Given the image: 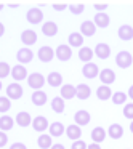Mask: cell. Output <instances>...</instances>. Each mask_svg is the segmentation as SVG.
<instances>
[{
	"label": "cell",
	"instance_id": "6da1fadb",
	"mask_svg": "<svg viewBox=\"0 0 133 149\" xmlns=\"http://www.w3.org/2000/svg\"><path fill=\"white\" fill-rule=\"evenodd\" d=\"M116 64H117V68H120V69H128L130 66L133 64L132 53L127 52V50L119 52V53H117V56H116Z\"/></svg>",
	"mask_w": 133,
	"mask_h": 149
},
{
	"label": "cell",
	"instance_id": "7a4b0ae2",
	"mask_svg": "<svg viewBox=\"0 0 133 149\" xmlns=\"http://www.w3.org/2000/svg\"><path fill=\"white\" fill-rule=\"evenodd\" d=\"M45 82H47V79L43 77L40 72H32V74H29V77H27V85H29L34 91L40 90V88L45 85Z\"/></svg>",
	"mask_w": 133,
	"mask_h": 149
},
{
	"label": "cell",
	"instance_id": "3957f363",
	"mask_svg": "<svg viewBox=\"0 0 133 149\" xmlns=\"http://www.w3.org/2000/svg\"><path fill=\"white\" fill-rule=\"evenodd\" d=\"M26 19H27V23H29V24H40V23H42V19H43V11L40 10L39 7L29 8L27 13H26Z\"/></svg>",
	"mask_w": 133,
	"mask_h": 149
},
{
	"label": "cell",
	"instance_id": "277c9868",
	"mask_svg": "<svg viewBox=\"0 0 133 149\" xmlns=\"http://www.w3.org/2000/svg\"><path fill=\"white\" fill-rule=\"evenodd\" d=\"M11 77H13L15 82H23V80H27L29 74H27V69L24 68L23 64H16L11 68Z\"/></svg>",
	"mask_w": 133,
	"mask_h": 149
},
{
	"label": "cell",
	"instance_id": "5b68a950",
	"mask_svg": "<svg viewBox=\"0 0 133 149\" xmlns=\"http://www.w3.org/2000/svg\"><path fill=\"white\" fill-rule=\"evenodd\" d=\"M71 56H72V48L69 45H58V48L55 50V58H58L63 63L69 61Z\"/></svg>",
	"mask_w": 133,
	"mask_h": 149
},
{
	"label": "cell",
	"instance_id": "8992f818",
	"mask_svg": "<svg viewBox=\"0 0 133 149\" xmlns=\"http://www.w3.org/2000/svg\"><path fill=\"white\" fill-rule=\"evenodd\" d=\"M37 58H39L42 63H50L53 58H55V50H53L52 47H48V45L40 47L39 52H37Z\"/></svg>",
	"mask_w": 133,
	"mask_h": 149
},
{
	"label": "cell",
	"instance_id": "52a82bcc",
	"mask_svg": "<svg viewBox=\"0 0 133 149\" xmlns=\"http://www.w3.org/2000/svg\"><path fill=\"white\" fill-rule=\"evenodd\" d=\"M100 68H98L95 63H87V64H84V68H82V74H84L85 79H88V80H91V79L98 77L100 75Z\"/></svg>",
	"mask_w": 133,
	"mask_h": 149
},
{
	"label": "cell",
	"instance_id": "ba28073f",
	"mask_svg": "<svg viewBox=\"0 0 133 149\" xmlns=\"http://www.w3.org/2000/svg\"><path fill=\"white\" fill-rule=\"evenodd\" d=\"M90 120H91V116H90V112L85 111V109H79L77 112L74 114V122H75V125H79V127L88 125Z\"/></svg>",
	"mask_w": 133,
	"mask_h": 149
},
{
	"label": "cell",
	"instance_id": "9c48e42d",
	"mask_svg": "<svg viewBox=\"0 0 133 149\" xmlns=\"http://www.w3.org/2000/svg\"><path fill=\"white\" fill-rule=\"evenodd\" d=\"M34 58V53L31 52V48H27V47H24V48H19L16 53V59L19 64H27V63H31Z\"/></svg>",
	"mask_w": 133,
	"mask_h": 149
},
{
	"label": "cell",
	"instance_id": "30bf717a",
	"mask_svg": "<svg viewBox=\"0 0 133 149\" xmlns=\"http://www.w3.org/2000/svg\"><path fill=\"white\" fill-rule=\"evenodd\" d=\"M98 77H100L101 84L109 87L111 84H114V82H116V72H114L112 69L106 68V69H101V72H100V75H98Z\"/></svg>",
	"mask_w": 133,
	"mask_h": 149
},
{
	"label": "cell",
	"instance_id": "8fae6325",
	"mask_svg": "<svg viewBox=\"0 0 133 149\" xmlns=\"http://www.w3.org/2000/svg\"><path fill=\"white\" fill-rule=\"evenodd\" d=\"M23 93H24V90H23V87H21L19 84H10L7 87V96L10 98V100H19L21 96H23Z\"/></svg>",
	"mask_w": 133,
	"mask_h": 149
},
{
	"label": "cell",
	"instance_id": "7c38bea8",
	"mask_svg": "<svg viewBox=\"0 0 133 149\" xmlns=\"http://www.w3.org/2000/svg\"><path fill=\"white\" fill-rule=\"evenodd\" d=\"M21 42H23V45H26L27 48H29L31 45H34V43L37 42V32L32 29L23 31V34H21Z\"/></svg>",
	"mask_w": 133,
	"mask_h": 149
},
{
	"label": "cell",
	"instance_id": "4fadbf2b",
	"mask_svg": "<svg viewBox=\"0 0 133 149\" xmlns=\"http://www.w3.org/2000/svg\"><path fill=\"white\" fill-rule=\"evenodd\" d=\"M32 128L36 130V132H39V133H43L47 128H50V123H48V120H47V117H43V116L34 117V120H32Z\"/></svg>",
	"mask_w": 133,
	"mask_h": 149
},
{
	"label": "cell",
	"instance_id": "5bb4252c",
	"mask_svg": "<svg viewBox=\"0 0 133 149\" xmlns=\"http://www.w3.org/2000/svg\"><path fill=\"white\" fill-rule=\"evenodd\" d=\"M66 136L71 141H79L82 138V128L75 123H71L69 127H66Z\"/></svg>",
	"mask_w": 133,
	"mask_h": 149
},
{
	"label": "cell",
	"instance_id": "9a60e30c",
	"mask_svg": "<svg viewBox=\"0 0 133 149\" xmlns=\"http://www.w3.org/2000/svg\"><path fill=\"white\" fill-rule=\"evenodd\" d=\"M117 36H119V39L123 40V42H130V40L133 39V27L130 26V24H123V26L119 27Z\"/></svg>",
	"mask_w": 133,
	"mask_h": 149
},
{
	"label": "cell",
	"instance_id": "2e32d148",
	"mask_svg": "<svg viewBox=\"0 0 133 149\" xmlns=\"http://www.w3.org/2000/svg\"><path fill=\"white\" fill-rule=\"evenodd\" d=\"M93 23H95V26L100 27V29H106L111 24V18L107 13H96L93 18Z\"/></svg>",
	"mask_w": 133,
	"mask_h": 149
},
{
	"label": "cell",
	"instance_id": "e0dca14e",
	"mask_svg": "<svg viewBox=\"0 0 133 149\" xmlns=\"http://www.w3.org/2000/svg\"><path fill=\"white\" fill-rule=\"evenodd\" d=\"M15 122H16L19 127L26 128V127L32 125V117H31L29 112H24V111H21V112L16 114V117H15Z\"/></svg>",
	"mask_w": 133,
	"mask_h": 149
},
{
	"label": "cell",
	"instance_id": "ac0fdd59",
	"mask_svg": "<svg viewBox=\"0 0 133 149\" xmlns=\"http://www.w3.org/2000/svg\"><path fill=\"white\" fill-rule=\"evenodd\" d=\"M95 55H96V58L100 59H107L111 56V47L107 45V43H98L96 47H95Z\"/></svg>",
	"mask_w": 133,
	"mask_h": 149
},
{
	"label": "cell",
	"instance_id": "d6986e66",
	"mask_svg": "<svg viewBox=\"0 0 133 149\" xmlns=\"http://www.w3.org/2000/svg\"><path fill=\"white\" fill-rule=\"evenodd\" d=\"M47 84L53 88H58V87H63V75L56 71H52L48 75H47Z\"/></svg>",
	"mask_w": 133,
	"mask_h": 149
},
{
	"label": "cell",
	"instance_id": "ffe728a7",
	"mask_svg": "<svg viewBox=\"0 0 133 149\" xmlns=\"http://www.w3.org/2000/svg\"><path fill=\"white\" fill-rule=\"evenodd\" d=\"M42 32L45 37H55L58 34V24L55 21H47L42 24Z\"/></svg>",
	"mask_w": 133,
	"mask_h": 149
},
{
	"label": "cell",
	"instance_id": "44dd1931",
	"mask_svg": "<svg viewBox=\"0 0 133 149\" xmlns=\"http://www.w3.org/2000/svg\"><path fill=\"white\" fill-rule=\"evenodd\" d=\"M47 100H48V96H47V93L45 91H42V90H37V91H34L32 93V96H31V101H32V104L34 106H45L47 104Z\"/></svg>",
	"mask_w": 133,
	"mask_h": 149
},
{
	"label": "cell",
	"instance_id": "7402d4cb",
	"mask_svg": "<svg viewBox=\"0 0 133 149\" xmlns=\"http://www.w3.org/2000/svg\"><path fill=\"white\" fill-rule=\"evenodd\" d=\"M95 32H96V26L93 21H84L80 24V34L84 37H93Z\"/></svg>",
	"mask_w": 133,
	"mask_h": 149
},
{
	"label": "cell",
	"instance_id": "603a6c76",
	"mask_svg": "<svg viewBox=\"0 0 133 149\" xmlns=\"http://www.w3.org/2000/svg\"><path fill=\"white\" fill-rule=\"evenodd\" d=\"M61 98H63V100H72V98H77V90H75L74 85L63 84V87H61Z\"/></svg>",
	"mask_w": 133,
	"mask_h": 149
},
{
	"label": "cell",
	"instance_id": "cb8c5ba5",
	"mask_svg": "<svg viewBox=\"0 0 133 149\" xmlns=\"http://www.w3.org/2000/svg\"><path fill=\"white\" fill-rule=\"evenodd\" d=\"M112 90H111V87H107V85H100V87L96 88V98L100 101H107L112 98Z\"/></svg>",
	"mask_w": 133,
	"mask_h": 149
},
{
	"label": "cell",
	"instance_id": "d4e9b609",
	"mask_svg": "<svg viewBox=\"0 0 133 149\" xmlns=\"http://www.w3.org/2000/svg\"><path fill=\"white\" fill-rule=\"evenodd\" d=\"M91 139H93V143H98V144H101V143L106 139L107 136V132L103 128V127H95L93 130H91Z\"/></svg>",
	"mask_w": 133,
	"mask_h": 149
},
{
	"label": "cell",
	"instance_id": "484cf974",
	"mask_svg": "<svg viewBox=\"0 0 133 149\" xmlns=\"http://www.w3.org/2000/svg\"><path fill=\"white\" fill-rule=\"evenodd\" d=\"M75 90H77V98L82 101L88 100V98L91 96V88L88 84H79L77 87H75Z\"/></svg>",
	"mask_w": 133,
	"mask_h": 149
},
{
	"label": "cell",
	"instance_id": "4316f807",
	"mask_svg": "<svg viewBox=\"0 0 133 149\" xmlns=\"http://www.w3.org/2000/svg\"><path fill=\"white\" fill-rule=\"evenodd\" d=\"M68 42H69L71 48H74V47L75 48H82V45H84V36L80 32H72V34H69Z\"/></svg>",
	"mask_w": 133,
	"mask_h": 149
},
{
	"label": "cell",
	"instance_id": "83f0119b",
	"mask_svg": "<svg viewBox=\"0 0 133 149\" xmlns=\"http://www.w3.org/2000/svg\"><path fill=\"white\" fill-rule=\"evenodd\" d=\"M107 135L112 139H120L123 136V127L120 123H111L107 128Z\"/></svg>",
	"mask_w": 133,
	"mask_h": 149
},
{
	"label": "cell",
	"instance_id": "f1b7e54d",
	"mask_svg": "<svg viewBox=\"0 0 133 149\" xmlns=\"http://www.w3.org/2000/svg\"><path fill=\"white\" fill-rule=\"evenodd\" d=\"M93 55L95 52L90 48V47H82V48H79V59H80L82 63H91V59H93Z\"/></svg>",
	"mask_w": 133,
	"mask_h": 149
},
{
	"label": "cell",
	"instance_id": "f546056e",
	"mask_svg": "<svg viewBox=\"0 0 133 149\" xmlns=\"http://www.w3.org/2000/svg\"><path fill=\"white\" fill-rule=\"evenodd\" d=\"M15 119H11L10 116L3 114V116H0V132H10L11 128L15 127Z\"/></svg>",
	"mask_w": 133,
	"mask_h": 149
},
{
	"label": "cell",
	"instance_id": "4dcf8cb0",
	"mask_svg": "<svg viewBox=\"0 0 133 149\" xmlns=\"http://www.w3.org/2000/svg\"><path fill=\"white\" fill-rule=\"evenodd\" d=\"M48 132L52 136H63V135H66V127L63 125V122H53V123H50Z\"/></svg>",
	"mask_w": 133,
	"mask_h": 149
},
{
	"label": "cell",
	"instance_id": "1f68e13d",
	"mask_svg": "<svg viewBox=\"0 0 133 149\" xmlns=\"http://www.w3.org/2000/svg\"><path fill=\"white\" fill-rule=\"evenodd\" d=\"M52 109L55 111L56 114H63V112H64V109H66L64 100H63L61 96H55L52 100Z\"/></svg>",
	"mask_w": 133,
	"mask_h": 149
},
{
	"label": "cell",
	"instance_id": "d6a6232c",
	"mask_svg": "<svg viewBox=\"0 0 133 149\" xmlns=\"http://www.w3.org/2000/svg\"><path fill=\"white\" fill-rule=\"evenodd\" d=\"M111 100H112V103L116 104V106H125L127 100H128V95L123 93V91H114Z\"/></svg>",
	"mask_w": 133,
	"mask_h": 149
},
{
	"label": "cell",
	"instance_id": "836d02e7",
	"mask_svg": "<svg viewBox=\"0 0 133 149\" xmlns=\"http://www.w3.org/2000/svg\"><path fill=\"white\" fill-rule=\"evenodd\" d=\"M37 144H39L40 149H50L53 146L52 135H39V138H37Z\"/></svg>",
	"mask_w": 133,
	"mask_h": 149
},
{
	"label": "cell",
	"instance_id": "e575fe53",
	"mask_svg": "<svg viewBox=\"0 0 133 149\" xmlns=\"http://www.w3.org/2000/svg\"><path fill=\"white\" fill-rule=\"evenodd\" d=\"M10 109H11V100L8 96H0V114L3 116Z\"/></svg>",
	"mask_w": 133,
	"mask_h": 149
},
{
	"label": "cell",
	"instance_id": "d590c367",
	"mask_svg": "<svg viewBox=\"0 0 133 149\" xmlns=\"http://www.w3.org/2000/svg\"><path fill=\"white\" fill-rule=\"evenodd\" d=\"M8 74H11V66L5 61H0V80L8 77Z\"/></svg>",
	"mask_w": 133,
	"mask_h": 149
},
{
	"label": "cell",
	"instance_id": "8d00e7d4",
	"mask_svg": "<svg viewBox=\"0 0 133 149\" xmlns=\"http://www.w3.org/2000/svg\"><path fill=\"white\" fill-rule=\"evenodd\" d=\"M85 10V5L84 3H74V5H69V11H71L72 15H82Z\"/></svg>",
	"mask_w": 133,
	"mask_h": 149
},
{
	"label": "cell",
	"instance_id": "74e56055",
	"mask_svg": "<svg viewBox=\"0 0 133 149\" xmlns=\"http://www.w3.org/2000/svg\"><path fill=\"white\" fill-rule=\"evenodd\" d=\"M123 117L128 120H133V103H127L123 106Z\"/></svg>",
	"mask_w": 133,
	"mask_h": 149
},
{
	"label": "cell",
	"instance_id": "f35d334b",
	"mask_svg": "<svg viewBox=\"0 0 133 149\" xmlns=\"http://www.w3.org/2000/svg\"><path fill=\"white\" fill-rule=\"evenodd\" d=\"M88 144L85 141H82V139H79V141H72V146L71 149H87Z\"/></svg>",
	"mask_w": 133,
	"mask_h": 149
},
{
	"label": "cell",
	"instance_id": "ab89813d",
	"mask_svg": "<svg viewBox=\"0 0 133 149\" xmlns=\"http://www.w3.org/2000/svg\"><path fill=\"white\" fill-rule=\"evenodd\" d=\"M93 8L96 10V13H104V11L109 8V3H95Z\"/></svg>",
	"mask_w": 133,
	"mask_h": 149
},
{
	"label": "cell",
	"instance_id": "60d3db41",
	"mask_svg": "<svg viewBox=\"0 0 133 149\" xmlns=\"http://www.w3.org/2000/svg\"><path fill=\"white\" fill-rule=\"evenodd\" d=\"M8 143V136L5 135V132H0V148H5Z\"/></svg>",
	"mask_w": 133,
	"mask_h": 149
},
{
	"label": "cell",
	"instance_id": "b9f144b4",
	"mask_svg": "<svg viewBox=\"0 0 133 149\" xmlns=\"http://www.w3.org/2000/svg\"><path fill=\"white\" fill-rule=\"evenodd\" d=\"M66 8H69V5H66V3H53V10L55 11H64Z\"/></svg>",
	"mask_w": 133,
	"mask_h": 149
},
{
	"label": "cell",
	"instance_id": "7bdbcfd3",
	"mask_svg": "<svg viewBox=\"0 0 133 149\" xmlns=\"http://www.w3.org/2000/svg\"><path fill=\"white\" fill-rule=\"evenodd\" d=\"M10 149H27V148H26L24 143H13V144L10 146Z\"/></svg>",
	"mask_w": 133,
	"mask_h": 149
},
{
	"label": "cell",
	"instance_id": "ee69618b",
	"mask_svg": "<svg viewBox=\"0 0 133 149\" xmlns=\"http://www.w3.org/2000/svg\"><path fill=\"white\" fill-rule=\"evenodd\" d=\"M50 149H66V146H63L61 143H56V144H53Z\"/></svg>",
	"mask_w": 133,
	"mask_h": 149
},
{
	"label": "cell",
	"instance_id": "f6af8a7d",
	"mask_svg": "<svg viewBox=\"0 0 133 149\" xmlns=\"http://www.w3.org/2000/svg\"><path fill=\"white\" fill-rule=\"evenodd\" d=\"M87 149H101V148H100V144H98V143H91V144H88Z\"/></svg>",
	"mask_w": 133,
	"mask_h": 149
},
{
	"label": "cell",
	"instance_id": "bcb514c9",
	"mask_svg": "<svg viewBox=\"0 0 133 149\" xmlns=\"http://www.w3.org/2000/svg\"><path fill=\"white\" fill-rule=\"evenodd\" d=\"M127 95H128V98H130V100L133 101V85H132V87L128 88V91H127Z\"/></svg>",
	"mask_w": 133,
	"mask_h": 149
},
{
	"label": "cell",
	"instance_id": "7dc6e473",
	"mask_svg": "<svg viewBox=\"0 0 133 149\" xmlns=\"http://www.w3.org/2000/svg\"><path fill=\"white\" fill-rule=\"evenodd\" d=\"M3 34H5V26L0 23V37H3Z\"/></svg>",
	"mask_w": 133,
	"mask_h": 149
},
{
	"label": "cell",
	"instance_id": "c3c4849f",
	"mask_svg": "<svg viewBox=\"0 0 133 149\" xmlns=\"http://www.w3.org/2000/svg\"><path fill=\"white\" fill-rule=\"evenodd\" d=\"M8 7H10V8H18V7H19V3H8Z\"/></svg>",
	"mask_w": 133,
	"mask_h": 149
},
{
	"label": "cell",
	"instance_id": "681fc988",
	"mask_svg": "<svg viewBox=\"0 0 133 149\" xmlns=\"http://www.w3.org/2000/svg\"><path fill=\"white\" fill-rule=\"evenodd\" d=\"M130 132L133 133V120H132V122H130Z\"/></svg>",
	"mask_w": 133,
	"mask_h": 149
},
{
	"label": "cell",
	"instance_id": "f907efd6",
	"mask_svg": "<svg viewBox=\"0 0 133 149\" xmlns=\"http://www.w3.org/2000/svg\"><path fill=\"white\" fill-rule=\"evenodd\" d=\"M3 7H5V5H3V3H0V11L3 10Z\"/></svg>",
	"mask_w": 133,
	"mask_h": 149
},
{
	"label": "cell",
	"instance_id": "816d5d0a",
	"mask_svg": "<svg viewBox=\"0 0 133 149\" xmlns=\"http://www.w3.org/2000/svg\"><path fill=\"white\" fill-rule=\"evenodd\" d=\"M0 91H2V80H0Z\"/></svg>",
	"mask_w": 133,
	"mask_h": 149
}]
</instances>
